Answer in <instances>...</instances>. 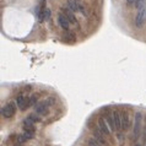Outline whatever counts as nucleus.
<instances>
[{"label":"nucleus","mask_w":146,"mask_h":146,"mask_svg":"<svg viewBox=\"0 0 146 146\" xmlns=\"http://www.w3.org/2000/svg\"><path fill=\"white\" fill-rule=\"evenodd\" d=\"M55 104V98L54 97H48L47 99H43L41 102H38L34 106V113L39 115H46L49 112V108Z\"/></svg>","instance_id":"1"},{"label":"nucleus","mask_w":146,"mask_h":146,"mask_svg":"<svg viewBox=\"0 0 146 146\" xmlns=\"http://www.w3.org/2000/svg\"><path fill=\"white\" fill-rule=\"evenodd\" d=\"M141 120H142V114L140 112H136L135 117H134V129H133V135H134L135 140L139 139L140 133H141Z\"/></svg>","instance_id":"2"},{"label":"nucleus","mask_w":146,"mask_h":146,"mask_svg":"<svg viewBox=\"0 0 146 146\" xmlns=\"http://www.w3.org/2000/svg\"><path fill=\"white\" fill-rule=\"evenodd\" d=\"M16 102H9L1 108V115L4 118H12L16 113Z\"/></svg>","instance_id":"3"},{"label":"nucleus","mask_w":146,"mask_h":146,"mask_svg":"<svg viewBox=\"0 0 146 146\" xmlns=\"http://www.w3.org/2000/svg\"><path fill=\"white\" fill-rule=\"evenodd\" d=\"M15 102L17 104V107L20 108V111H26L28 107V97H26L25 94H19L16 99H15Z\"/></svg>","instance_id":"4"},{"label":"nucleus","mask_w":146,"mask_h":146,"mask_svg":"<svg viewBox=\"0 0 146 146\" xmlns=\"http://www.w3.org/2000/svg\"><path fill=\"white\" fill-rule=\"evenodd\" d=\"M97 127H98L99 132L103 133L104 135H109L111 132H112V130L109 129L108 123H107V120H106V118H103V117L98 118V120H97Z\"/></svg>","instance_id":"5"},{"label":"nucleus","mask_w":146,"mask_h":146,"mask_svg":"<svg viewBox=\"0 0 146 146\" xmlns=\"http://www.w3.org/2000/svg\"><path fill=\"white\" fill-rule=\"evenodd\" d=\"M58 24L60 26L63 30H65V31H69V27H70V22H69V20L66 19V16L63 12L60 14H58Z\"/></svg>","instance_id":"6"},{"label":"nucleus","mask_w":146,"mask_h":146,"mask_svg":"<svg viewBox=\"0 0 146 146\" xmlns=\"http://www.w3.org/2000/svg\"><path fill=\"white\" fill-rule=\"evenodd\" d=\"M93 139L96 140V141L98 142L99 145H103V146H107V141H106V137L103 136L104 134L103 133L99 132V129L97 128V129H93Z\"/></svg>","instance_id":"7"},{"label":"nucleus","mask_w":146,"mask_h":146,"mask_svg":"<svg viewBox=\"0 0 146 146\" xmlns=\"http://www.w3.org/2000/svg\"><path fill=\"white\" fill-rule=\"evenodd\" d=\"M129 128H130V115L128 112L124 111L122 113V130L127 132Z\"/></svg>","instance_id":"8"},{"label":"nucleus","mask_w":146,"mask_h":146,"mask_svg":"<svg viewBox=\"0 0 146 146\" xmlns=\"http://www.w3.org/2000/svg\"><path fill=\"white\" fill-rule=\"evenodd\" d=\"M145 17H146V10L144 11H137V15L135 17V26L137 28H141L144 22H145Z\"/></svg>","instance_id":"9"},{"label":"nucleus","mask_w":146,"mask_h":146,"mask_svg":"<svg viewBox=\"0 0 146 146\" xmlns=\"http://www.w3.org/2000/svg\"><path fill=\"white\" fill-rule=\"evenodd\" d=\"M112 117H113V120H114L115 130L122 129V114L119 113L118 111H113V112H112Z\"/></svg>","instance_id":"10"},{"label":"nucleus","mask_w":146,"mask_h":146,"mask_svg":"<svg viewBox=\"0 0 146 146\" xmlns=\"http://www.w3.org/2000/svg\"><path fill=\"white\" fill-rule=\"evenodd\" d=\"M61 11H63V14L66 16V19L69 20L70 24H72V25L76 24V17H75V15H74V11H71L69 8H63Z\"/></svg>","instance_id":"11"},{"label":"nucleus","mask_w":146,"mask_h":146,"mask_svg":"<svg viewBox=\"0 0 146 146\" xmlns=\"http://www.w3.org/2000/svg\"><path fill=\"white\" fill-rule=\"evenodd\" d=\"M33 125H34V122L31 120L28 117L24 120V129L25 130H34V127H33Z\"/></svg>","instance_id":"12"},{"label":"nucleus","mask_w":146,"mask_h":146,"mask_svg":"<svg viewBox=\"0 0 146 146\" xmlns=\"http://www.w3.org/2000/svg\"><path fill=\"white\" fill-rule=\"evenodd\" d=\"M80 6L81 5L75 0H69V3H68V8L71 11H80Z\"/></svg>","instance_id":"13"},{"label":"nucleus","mask_w":146,"mask_h":146,"mask_svg":"<svg viewBox=\"0 0 146 146\" xmlns=\"http://www.w3.org/2000/svg\"><path fill=\"white\" fill-rule=\"evenodd\" d=\"M106 120H107V123H108L109 129H111L112 132H114V130H115V125H114V120H113V117H112V112L106 115Z\"/></svg>","instance_id":"14"},{"label":"nucleus","mask_w":146,"mask_h":146,"mask_svg":"<svg viewBox=\"0 0 146 146\" xmlns=\"http://www.w3.org/2000/svg\"><path fill=\"white\" fill-rule=\"evenodd\" d=\"M38 97H39V96H38L37 93H33V94L30 96V97H28V107H34V106L38 103V102H37Z\"/></svg>","instance_id":"15"},{"label":"nucleus","mask_w":146,"mask_h":146,"mask_svg":"<svg viewBox=\"0 0 146 146\" xmlns=\"http://www.w3.org/2000/svg\"><path fill=\"white\" fill-rule=\"evenodd\" d=\"M22 135H24L26 140H31V139L34 137V130H25Z\"/></svg>","instance_id":"16"},{"label":"nucleus","mask_w":146,"mask_h":146,"mask_svg":"<svg viewBox=\"0 0 146 146\" xmlns=\"http://www.w3.org/2000/svg\"><path fill=\"white\" fill-rule=\"evenodd\" d=\"M136 9L137 11H144L146 10V6H145V0H136Z\"/></svg>","instance_id":"17"},{"label":"nucleus","mask_w":146,"mask_h":146,"mask_svg":"<svg viewBox=\"0 0 146 146\" xmlns=\"http://www.w3.org/2000/svg\"><path fill=\"white\" fill-rule=\"evenodd\" d=\"M63 38L65 39L66 42H74V41H75V34H74V33H71V32H66Z\"/></svg>","instance_id":"18"},{"label":"nucleus","mask_w":146,"mask_h":146,"mask_svg":"<svg viewBox=\"0 0 146 146\" xmlns=\"http://www.w3.org/2000/svg\"><path fill=\"white\" fill-rule=\"evenodd\" d=\"M28 118L31 119V120H33V122L36 123V122H41L42 120V118H41V115L37 113H32V114H30Z\"/></svg>","instance_id":"19"},{"label":"nucleus","mask_w":146,"mask_h":146,"mask_svg":"<svg viewBox=\"0 0 146 146\" xmlns=\"http://www.w3.org/2000/svg\"><path fill=\"white\" fill-rule=\"evenodd\" d=\"M49 19H50V10L48 9V8H46L44 9V20L49 21Z\"/></svg>","instance_id":"20"},{"label":"nucleus","mask_w":146,"mask_h":146,"mask_svg":"<svg viewBox=\"0 0 146 146\" xmlns=\"http://www.w3.org/2000/svg\"><path fill=\"white\" fill-rule=\"evenodd\" d=\"M89 146H99V144L94 139H90L89 140Z\"/></svg>","instance_id":"21"},{"label":"nucleus","mask_w":146,"mask_h":146,"mask_svg":"<svg viewBox=\"0 0 146 146\" xmlns=\"http://www.w3.org/2000/svg\"><path fill=\"white\" fill-rule=\"evenodd\" d=\"M128 5H133V4H136V0H127Z\"/></svg>","instance_id":"22"},{"label":"nucleus","mask_w":146,"mask_h":146,"mask_svg":"<svg viewBox=\"0 0 146 146\" xmlns=\"http://www.w3.org/2000/svg\"><path fill=\"white\" fill-rule=\"evenodd\" d=\"M12 146H24V144H21V142H14Z\"/></svg>","instance_id":"23"},{"label":"nucleus","mask_w":146,"mask_h":146,"mask_svg":"<svg viewBox=\"0 0 146 146\" xmlns=\"http://www.w3.org/2000/svg\"><path fill=\"white\" fill-rule=\"evenodd\" d=\"M145 133H146V117H145Z\"/></svg>","instance_id":"24"},{"label":"nucleus","mask_w":146,"mask_h":146,"mask_svg":"<svg viewBox=\"0 0 146 146\" xmlns=\"http://www.w3.org/2000/svg\"><path fill=\"white\" fill-rule=\"evenodd\" d=\"M135 146H140V145H139V144H136V145H135Z\"/></svg>","instance_id":"25"}]
</instances>
